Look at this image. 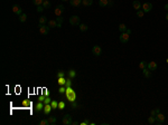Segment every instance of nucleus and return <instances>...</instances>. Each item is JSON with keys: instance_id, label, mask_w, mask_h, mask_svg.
<instances>
[{"instance_id": "obj_52", "label": "nucleus", "mask_w": 168, "mask_h": 125, "mask_svg": "<svg viewBox=\"0 0 168 125\" xmlns=\"http://www.w3.org/2000/svg\"><path fill=\"white\" fill-rule=\"evenodd\" d=\"M166 61H167V63H168V58H167V59H166Z\"/></svg>"}, {"instance_id": "obj_21", "label": "nucleus", "mask_w": 168, "mask_h": 125, "mask_svg": "<svg viewBox=\"0 0 168 125\" xmlns=\"http://www.w3.org/2000/svg\"><path fill=\"white\" fill-rule=\"evenodd\" d=\"M93 0H82V5L87 7V6H92Z\"/></svg>"}, {"instance_id": "obj_17", "label": "nucleus", "mask_w": 168, "mask_h": 125, "mask_svg": "<svg viewBox=\"0 0 168 125\" xmlns=\"http://www.w3.org/2000/svg\"><path fill=\"white\" fill-rule=\"evenodd\" d=\"M68 77L71 78V79H73V78H75L76 77V70L75 69H70V70H68Z\"/></svg>"}, {"instance_id": "obj_8", "label": "nucleus", "mask_w": 168, "mask_h": 125, "mask_svg": "<svg viewBox=\"0 0 168 125\" xmlns=\"http://www.w3.org/2000/svg\"><path fill=\"white\" fill-rule=\"evenodd\" d=\"M165 120H166V116L163 113H158V114L156 115V123H157V124H163V123L165 122Z\"/></svg>"}, {"instance_id": "obj_20", "label": "nucleus", "mask_w": 168, "mask_h": 125, "mask_svg": "<svg viewBox=\"0 0 168 125\" xmlns=\"http://www.w3.org/2000/svg\"><path fill=\"white\" fill-rule=\"evenodd\" d=\"M109 0H99V6L100 7H108Z\"/></svg>"}, {"instance_id": "obj_7", "label": "nucleus", "mask_w": 168, "mask_h": 125, "mask_svg": "<svg viewBox=\"0 0 168 125\" xmlns=\"http://www.w3.org/2000/svg\"><path fill=\"white\" fill-rule=\"evenodd\" d=\"M64 6H62V5H58V6H56V8H55V10H54V13H55V16H57V17H60V16H62V13L64 12Z\"/></svg>"}, {"instance_id": "obj_35", "label": "nucleus", "mask_w": 168, "mask_h": 125, "mask_svg": "<svg viewBox=\"0 0 168 125\" xmlns=\"http://www.w3.org/2000/svg\"><path fill=\"white\" fill-rule=\"evenodd\" d=\"M65 103H64V102H58V108L60 109V111H63L64 108H65Z\"/></svg>"}, {"instance_id": "obj_26", "label": "nucleus", "mask_w": 168, "mask_h": 125, "mask_svg": "<svg viewBox=\"0 0 168 125\" xmlns=\"http://www.w3.org/2000/svg\"><path fill=\"white\" fill-rule=\"evenodd\" d=\"M147 65H148V63H147V61L142 60L141 63H139V68L142 70V69H144V68H146V67H147Z\"/></svg>"}, {"instance_id": "obj_2", "label": "nucleus", "mask_w": 168, "mask_h": 125, "mask_svg": "<svg viewBox=\"0 0 168 125\" xmlns=\"http://www.w3.org/2000/svg\"><path fill=\"white\" fill-rule=\"evenodd\" d=\"M130 35H131V30L130 29H127L124 32H121L120 37H119V40H120V43L122 44H127L130 39Z\"/></svg>"}, {"instance_id": "obj_43", "label": "nucleus", "mask_w": 168, "mask_h": 125, "mask_svg": "<svg viewBox=\"0 0 168 125\" xmlns=\"http://www.w3.org/2000/svg\"><path fill=\"white\" fill-rule=\"evenodd\" d=\"M43 10H45V8L43 7V5L42 6H37V11H38V12H42Z\"/></svg>"}, {"instance_id": "obj_46", "label": "nucleus", "mask_w": 168, "mask_h": 125, "mask_svg": "<svg viewBox=\"0 0 168 125\" xmlns=\"http://www.w3.org/2000/svg\"><path fill=\"white\" fill-rule=\"evenodd\" d=\"M23 105H24L25 107H27V106H28V105H29V101H27V99H25V101L23 102Z\"/></svg>"}, {"instance_id": "obj_50", "label": "nucleus", "mask_w": 168, "mask_h": 125, "mask_svg": "<svg viewBox=\"0 0 168 125\" xmlns=\"http://www.w3.org/2000/svg\"><path fill=\"white\" fill-rule=\"evenodd\" d=\"M166 20H167V21H168V12L166 13Z\"/></svg>"}, {"instance_id": "obj_22", "label": "nucleus", "mask_w": 168, "mask_h": 125, "mask_svg": "<svg viewBox=\"0 0 168 125\" xmlns=\"http://www.w3.org/2000/svg\"><path fill=\"white\" fill-rule=\"evenodd\" d=\"M56 21H57V28H60L62 25H63V18H62V16L57 17V18H56Z\"/></svg>"}, {"instance_id": "obj_24", "label": "nucleus", "mask_w": 168, "mask_h": 125, "mask_svg": "<svg viewBox=\"0 0 168 125\" xmlns=\"http://www.w3.org/2000/svg\"><path fill=\"white\" fill-rule=\"evenodd\" d=\"M57 83H58V85H60V86H65L66 79L64 77H60V78H58V80H57Z\"/></svg>"}, {"instance_id": "obj_10", "label": "nucleus", "mask_w": 168, "mask_h": 125, "mask_svg": "<svg viewBox=\"0 0 168 125\" xmlns=\"http://www.w3.org/2000/svg\"><path fill=\"white\" fill-rule=\"evenodd\" d=\"M44 106H45V104L43 103V102H38V103L35 105V111H36L37 113H40V112H43L44 111Z\"/></svg>"}, {"instance_id": "obj_9", "label": "nucleus", "mask_w": 168, "mask_h": 125, "mask_svg": "<svg viewBox=\"0 0 168 125\" xmlns=\"http://www.w3.org/2000/svg\"><path fill=\"white\" fill-rule=\"evenodd\" d=\"M152 9V3L150 2H144V5H142V10L144 11V13H147V12H150Z\"/></svg>"}, {"instance_id": "obj_44", "label": "nucleus", "mask_w": 168, "mask_h": 125, "mask_svg": "<svg viewBox=\"0 0 168 125\" xmlns=\"http://www.w3.org/2000/svg\"><path fill=\"white\" fill-rule=\"evenodd\" d=\"M46 98V96L44 95V94H43L42 96H39V97H38V102H43V103H44V99Z\"/></svg>"}, {"instance_id": "obj_41", "label": "nucleus", "mask_w": 168, "mask_h": 125, "mask_svg": "<svg viewBox=\"0 0 168 125\" xmlns=\"http://www.w3.org/2000/svg\"><path fill=\"white\" fill-rule=\"evenodd\" d=\"M39 125H49V122L48 120H42L39 122Z\"/></svg>"}, {"instance_id": "obj_19", "label": "nucleus", "mask_w": 168, "mask_h": 125, "mask_svg": "<svg viewBox=\"0 0 168 125\" xmlns=\"http://www.w3.org/2000/svg\"><path fill=\"white\" fill-rule=\"evenodd\" d=\"M79 29L81 30L82 32H85V31H87V29H89V27H87L85 24H80V26H79Z\"/></svg>"}, {"instance_id": "obj_1", "label": "nucleus", "mask_w": 168, "mask_h": 125, "mask_svg": "<svg viewBox=\"0 0 168 125\" xmlns=\"http://www.w3.org/2000/svg\"><path fill=\"white\" fill-rule=\"evenodd\" d=\"M65 96L66 98H67V101L71 103V102H74L76 101V97H77V95H76V93L72 89L71 87H66V92H65Z\"/></svg>"}, {"instance_id": "obj_53", "label": "nucleus", "mask_w": 168, "mask_h": 125, "mask_svg": "<svg viewBox=\"0 0 168 125\" xmlns=\"http://www.w3.org/2000/svg\"><path fill=\"white\" fill-rule=\"evenodd\" d=\"M44 1H49V0H44Z\"/></svg>"}, {"instance_id": "obj_28", "label": "nucleus", "mask_w": 168, "mask_h": 125, "mask_svg": "<svg viewBox=\"0 0 168 125\" xmlns=\"http://www.w3.org/2000/svg\"><path fill=\"white\" fill-rule=\"evenodd\" d=\"M119 30H120V32H124L127 30V26L124 24H120L119 25Z\"/></svg>"}, {"instance_id": "obj_33", "label": "nucleus", "mask_w": 168, "mask_h": 125, "mask_svg": "<svg viewBox=\"0 0 168 125\" xmlns=\"http://www.w3.org/2000/svg\"><path fill=\"white\" fill-rule=\"evenodd\" d=\"M43 2H44V0H33V3L35 6H42Z\"/></svg>"}, {"instance_id": "obj_49", "label": "nucleus", "mask_w": 168, "mask_h": 125, "mask_svg": "<svg viewBox=\"0 0 168 125\" xmlns=\"http://www.w3.org/2000/svg\"><path fill=\"white\" fill-rule=\"evenodd\" d=\"M72 125H79V123H77V122H73V123H72Z\"/></svg>"}, {"instance_id": "obj_31", "label": "nucleus", "mask_w": 168, "mask_h": 125, "mask_svg": "<svg viewBox=\"0 0 168 125\" xmlns=\"http://www.w3.org/2000/svg\"><path fill=\"white\" fill-rule=\"evenodd\" d=\"M50 105H52V108H53V109L58 108V102H56V101H52Z\"/></svg>"}, {"instance_id": "obj_15", "label": "nucleus", "mask_w": 168, "mask_h": 125, "mask_svg": "<svg viewBox=\"0 0 168 125\" xmlns=\"http://www.w3.org/2000/svg\"><path fill=\"white\" fill-rule=\"evenodd\" d=\"M52 109L53 108H52V105H50V104H45V106H44V114L45 115H48Z\"/></svg>"}, {"instance_id": "obj_37", "label": "nucleus", "mask_w": 168, "mask_h": 125, "mask_svg": "<svg viewBox=\"0 0 168 125\" xmlns=\"http://www.w3.org/2000/svg\"><path fill=\"white\" fill-rule=\"evenodd\" d=\"M43 7H44L45 9L50 8V2L49 1H44V2H43Z\"/></svg>"}, {"instance_id": "obj_11", "label": "nucleus", "mask_w": 168, "mask_h": 125, "mask_svg": "<svg viewBox=\"0 0 168 125\" xmlns=\"http://www.w3.org/2000/svg\"><path fill=\"white\" fill-rule=\"evenodd\" d=\"M12 12L16 13V15H18V16H20L21 13H23V9H21L20 6L18 5H13L12 6Z\"/></svg>"}, {"instance_id": "obj_5", "label": "nucleus", "mask_w": 168, "mask_h": 125, "mask_svg": "<svg viewBox=\"0 0 168 125\" xmlns=\"http://www.w3.org/2000/svg\"><path fill=\"white\" fill-rule=\"evenodd\" d=\"M92 54L94 55V56H96V57L101 56V54H102V48H101L99 45L93 46V48H92Z\"/></svg>"}, {"instance_id": "obj_14", "label": "nucleus", "mask_w": 168, "mask_h": 125, "mask_svg": "<svg viewBox=\"0 0 168 125\" xmlns=\"http://www.w3.org/2000/svg\"><path fill=\"white\" fill-rule=\"evenodd\" d=\"M132 7H133L134 10H140V9H141V2H140L139 0H133Z\"/></svg>"}, {"instance_id": "obj_39", "label": "nucleus", "mask_w": 168, "mask_h": 125, "mask_svg": "<svg viewBox=\"0 0 168 125\" xmlns=\"http://www.w3.org/2000/svg\"><path fill=\"white\" fill-rule=\"evenodd\" d=\"M56 76H57V78H60V77H64V76H65V74H64L63 70H58L57 74H56Z\"/></svg>"}, {"instance_id": "obj_32", "label": "nucleus", "mask_w": 168, "mask_h": 125, "mask_svg": "<svg viewBox=\"0 0 168 125\" xmlns=\"http://www.w3.org/2000/svg\"><path fill=\"white\" fill-rule=\"evenodd\" d=\"M65 92H66V86H60L58 94H65Z\"/></svg>"}, {"instance_id": "obj_6", "label": "nucleus", "mask_w": 168, "mask_h": 125, "mask_svg": "<svg viewBox=\"0 0 168 125\" xmlns=\"http://www.w3.org/2000/svg\"><path fill=\"white\" fill-rule=\"evenodd\" d=\"M49 26H46V25H39V32L45 36V35H47L49 32Z\"/></svg>"}, {"instance_id": "obj_47", "label": "nucleus", "mask_w": 168, "mask_h": 125, "mask_svg": "<svg viewBox=\"0 0 168 125\" xmlns=\"http://www.w3.org/2000/svg\"><path fill=\"white\" fill-rule=\"evenodd\" d=\"M113 6V0H109V5H108V7H112Z\"/></svg>"}, {"instance_id": "obj_18", "label": "nucleus", "mask_w": 168, "mask_h": 125, "mask_svg": "<svg viewBox=\"0 0 168 125\" xmlns=\"http://www.w3.org/2000/svg\"><path fill=\"white\" fill-rule=\"evenodd\" d=\"M48 26H49V28H57V21L55 19H52L48 21Z\"/></svg>"}, {"instance_id": "obj_27", "label": "nucleus", "mask_w": 168, "mask_h": 125, "mask_svg": "<svg viewBox=\"0 0 168 125\" xmlns=\"http://www.w3.org/2000/svg\"><path fill=\"white\" fill-rule=\"evenodd\" d=\"M148 123H149V124H155L156 123V116H151V115H150V116L148 117Z\"/></svg>"}, {"instance_id": "obj_42", "label": "nucleus", "mask_w": 168, "mask_h": 125, "mask_svg": "<svg viewBox=\"0 0 168 125\" xmlns=\"http://www.w3.org/2000/svg\"><path fill=\"white\" fill-rule=\"evenodd\" d=\"M81 125H91V122L89 120H84L83 122L81 123Z\"/></svg>"}, {"instance_id": "obj_36", "label": "nucleus", "mask_w": 168, "mask_h": 125, "mask_svg": "<svg viewBox=\"0 0 168 125\" xmlns=\"http://www.w3.org/2000/svg\"><path fill=\"white\" fill-rule=\"evenodd\" d=\"M71 107H72V108H74V109H75V108H77V107H80V106H79V103H77V102H76V101L71 102Z\"/></svg>"}, {"instance_id": "obj_23", "label": "nucleus", "mask_w": 168, "mask_h": 125, "mask_svg": "<svg viewBox=\"0 0 168 125\" xmlns=\"http://www.w3.org/2000/svg\"><path fill=\"white\" fill-rule=\"evenodd\" d=\"M48 122H49V124H52V125H54V124H56V122H57V120H56V117H54V116H48Z\"/></svg>"}, {"instance_id": "obj_30", "label": "nucleus", "mask_w": 168, "mask_h": 125, "mask_svg": "<svg viewBox=\"0 0 168 125\" xmlns=\"http://www.w3.org/2000/svg\"><path fill=\"white\" fill-rule=\"evenodd\" d=\"M158 113H160L159 108H155V109H152V111H150V115H151V116H156Z\"/></svg>"}, {"instance_id": "obj_16", "label": "nucleus", "mask_w": 168, "mask_h": 125, "mask_svg": "<svg viewBox=\"0 0 168 125\" xmlns=\"http://www.w3.org/2000/svg\"><path fill=\"white\" fill-rule=\"evenodd\" d=\"M70 5L73 7H79L80 5H82V0H70Z\"/></svg>"}, {"instance_id": "obj_13", "label": "nucleus", "mask_w": 168, "mask_h": 125, "mask_svg": "<svg viewBox=\"0 0 168 125\" xmlns=\"http://www.w3.org/2000/svg\"><path fill=\"white\" fill-rule=\"evenodd\" d=\"M141 72H142V75H144V78H150L151 77V70H150L148 67H146L144 69H142Z\"/></svg>"}, {"instance_id": "obj_40", "label": "nucleus", "mask_w": 168, "mask_h": 125, "mask_svg": "<svg viewBox=\"0 0 168 125\" xmlns=\"http://www.w3.org/2000/svg\"><path fill=\"white\" fill-rule=\"evenodd\" d=\"M50 103H52V98L49 96H46V98L44 99V104H50Z\"/></svg>"}, {"instance_id": "obj_51", "label": "nucleus", "mask_w": 168, "mask_h": 125, "mask_svg": "<svg viewBox=\"0 0 168 125\" xmlns=\"http://www.w3.org/2000/svg\"><path fill=\"white\" fill-rule=\"evenodd\" d=\"M62 1H70V0H62Z\"/></svg>"}, {"instance_id": "obj_45", "label": "nucleus", "mask_w": 168, "mask_h": 125, "mask_svg": "<svg viewBox=\"0 0 168 125\" xmlns=\"http://www.w3.org/2000/svg\"><path fill=\"white\" fill-rule=\"evenodd\" d=\"M43 94H44L45 96H49V92H48L46 88H44V89H43Z\"/></svg>"}, {"instance_id": "obj_4", "label": "nucleus", "mask_w": 168, "mask_h": 125, "mask_svg": "<svg viewBox=\"0 0 168 125\" xmlns=\"http://www.w3.org/2000/svg\"><path fill=\"white\" fill-rule=\"evenodd\" d=\"M62 123H63L64 125H72V123H73V121H72V116L70 114L64 115L63 118H62Z\"/></svg>"}, {"instance_id": "obj_38", "label": "nucleus", "mask_w": 168, "mask_h": 125, "mask_svg": "<svg viewBox=\"0 0 168 125\" xmlns=\"http://www.w3.org/2000/svg\"><path fill=\"white\" fill-rule=\"evenodd\" d=\"M65 86H66V87H71V86H72V80H71V78H70V77H68L67 79H66Z\"/></svg>"}, {"instance_id": "obj_25", "label": "nucleus", "mask_w": 168, "mask_h": 125, "mask_svg": "<svg viewBox=\"0 0 168 125\" xmlns=\"http://www.w3.org/2000/svg\"><path fill=\"white\" fill-rule=\"evenodd\" d=\"M27 20V15L26 13H21L20 16H19V21L20 22H25Z\"/></svg>"}, {"instance_id": "obj_12", "label": "nucleus", "mask_w": 168, "mask_h": 125, "mask_svg": "<svg viewBox=\"0 0 168 125\" xmlns=\"http://www.w3.org/2000/svg\"><path fill=\"white\" fill-rule=\"evenodd\" d=\"M147 67L150 69V70H151V72H155V70H157L158 65H157V63H156V61H150V63H148Z\"/></svg>"}, {"instance_id": "obj_3", "label": "nucleus", "mask_w": 168, "mask_h": 125, "mask_svg": "<svg viewBox=\"0 0 168 125\" xmlns=\"http://www.w3.org/2000/svg\"><path fill=\"white\" fill-rule=\"evenodd\" d=\"M70 24H71L72 26H80V24H81V18H80L79 16H72L71 18H70Z\"/></svg>"}, {"instance_id": "obj_34", "label": "nucleus", "mask_w": 168, "mask_h": 125, "mask_svg": "<svg viewBox=\"0 0 168 125\" xmlns=\"http://www.w3.org/2000/svg\"><path fill=\"white\" fill-rule=\"evenodd\" d=\"M137 16L139 17V18H142V17L144 16V11L141 10V9H140V10H137Z\"/></svg>"}, {"instance_id": "obj_48", "label": "nucleus", "mask_w": 168, "mask_h": 125, "mask_svg": "<svg viewBox=\"0 0 168 125\" xmlns=\"http://www.w3.org/2000/svg\"><path fill=\"white\" fill-rule=\"evenodd\" d=\"M164 8H165V10L168 12V3H166V5H165V7H164Z\"/></svg>"}, {"instance_id": "obj_29", "label": "nucleus", "mask_w": 168, "mask_h": 125, "mask_svg": "<svg viewBox=\"0 0 168 125\" xmlns=\"http://www.w3.org/2000/svg\"><path fill=\"white\" fill-rule=\"evenodd\" d=\"M46 22H47V18H46L45 16L40 17V18H39V25H45Z\"/></svg>"}]
</instances>
